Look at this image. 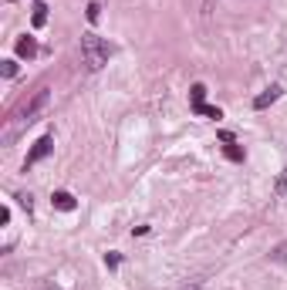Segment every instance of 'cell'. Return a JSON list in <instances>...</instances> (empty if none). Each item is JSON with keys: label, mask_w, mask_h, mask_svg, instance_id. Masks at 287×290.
Returning a JSON list of instances; mask_svg holds the SVG:
<instances>
[{"label": "cell", "mask_w": 287, "mask_h": 290, "mask_svg": "<svg viewBox=\"0 0 287 290\" xmlns=\"http://www.w3.org/2000/svg\"><path fill=\"white\" fill-rule=\"evenodd\" d=\"M274 260H287V243H281V247L274 250Z\"/></svg>", "instance_id": "14"}, {"label": "cell", "mask_w": 287, "mask_h": 290, "mask_svg": "<svg viewBox=\"0 0 287 290\" xmlns=\"http://www.w3.org/2000/svg\"><path fill=\"white\" fill-rule=\"evenodd\" d=\"M108 54H112L108 41H101L98 34H81V58H85V64L92 71H98L101 64H108Z\"/></svg>", "instance_id": "2"}, {"label": "cell", "mask_w": 287, "mask_h": 290, "mask_svg": "<svg viewBox=\"0 0 287 290\" xmlns=\"http://www.w3.org/2000/svg\"><path fill=\"white\" fill-rule=\"evenodd\" d=\"M51 203H54V209H64V213L75 209V196L68 193V189H54L51 193Z\"/></svg>", "instance_id": "5"}, {"label": "cell", "mask_w": 287, "mask_h": 290, "mask_svg": "<svg viewBox=\"0 0 287 290\" xmlns=\"http://www.w3.org/2000/svg\"><path fill=\"white\" fill-rule=\"evenodd\" d=\"M227 159H233V162H243V149L230 142V145H227Z\"/></svg>", "instance_id": "10"}, {"label": "cell", "mask_w": 287, "mask_h": 290, "mask_svg": "<svg viewBox=\"0 0 287 290\" xmlns=\"http://www.w3.org/2000/svg\"><path fill=\"white\" fill-rule=\"evenodd\" d=\"M85 14H88V20L95 24V20L101 17V7H98V3H88V10H85Z\"/></svg>", "instance_id": "12"}, {"label": "cell", "mask_w": 287, "mask_h": 290, "mask_svg": "<svg viewBox=\"0 0 287 290\" xmlns=\"http://www.w3.org/2000/svg\"><path fill=\"white\" fill-rule=\"evenodd\" d=\"M105 267H112V270L118 267V253H105Z\"/></svg>", "instance_id": "13"}, {"label": "cell", "mask_w": 287, "mask_h": 290, "mask_svg": "<svg viewBox=\"0 0 287 290\" xmlns=\"http://www.w3.org/2000/svg\"><path fill=\"white\" fill-rule=\"evenodd\" d=\"M0 71H3V78H14V75H17V61H14V58L0 61Z\"/></svg>", "instance_id": "9"}, {"label": "cell", "mask_w": 287, "mask_h": 290, "mask_svg": "<svg viewBox=\"0 0 287 290\" xmlns=\"http://www.w3.org/2000/svg\"><path fill=\"white\" fill-rule=\"evenodd\" d=\"M44 105H48V91L41 88V91L31 98V101H24V105H20V112L14 115V122H10V125H7V132H3V142H10V138H14V132H17L20 125H31V122H34V118L44 112Z\"/></svg>", "instance_id": "1"}, {"label": "cell", "mask_w": 287, "mask_h": 290, "mask_svg": "<svg viewBox=\"0 0 287 290\" xmlns=\"http://www.w3.org/2000/svg\"><path fill=\"white\" fill-rule=\"evenodd\" d=\"M38 290H51V287H38Z\"/></svg>", "instance_id": "15"}, {"label": "cell", "mask_w": 287, "mask_h": 290, "mask_svg": "<svg viewBox=\"0 0 287 290\" xmlns=\"http://www.w3.org/2000/svg\"><path fill=\"white\" fill-rule=\"evenodd\" d=\"M203 98H206V84H192V88H190V105H192V108H199Z\"/></svg>", "instance_id": "8"}, {"label": "cell", "mask_w": 287, "mask_h": 290, "mask_svg": "<svg viewBox=\"0 0 287 290\" xmlns=\"http://www.w3.org/2000/svg\"><path fill=\"white\" fill-rule=\"evenodd\" d=\"M277 98H281V84H270L267 91H260V95L253 98V108H257V112H264V108H267V105H274Z\"/></svg>", "instance_id": "4"}, {"label": "cell", "mask_w": 287, "mask_h": 290, "mask_svg": "<svg viewBox=\"0 0 287 290\" xmlns=\"http://www.w3.org/2000/svg\"><path fill=\"white\" fill-rule=\"evenodd\" d=\"M17 54L20 58H34V54H38V41L31 38V34H24V38L17 41Z\"/></svg>", "instance_id": "6"}, {"label": "cell", "mask_w": 287, "mask_h": 290, "mask_svg": "<svg viewBox=\"0 0 287 290\" xmlns=\"http://www.w3.org/2000/svg\"><path fill=\"white\" fill-rule=\"evenodd\" d=\"M274 189H277V196H287V169L281 172V179H277V186H274Z\"/></svg>", "instance_id": "11"}, {"label": "cell", "mask_w": 287, "mask_h": 290, "mask_svg": "<svg viewBox=\"0 0 287 290\" xmlns=\"http://www.w3.org/2000/svg\"><path fill=\"white\" fill-rule=\"evenodd\" d=\"M51 152H54V138H51V135L38 138V142L31 145V152H27V162H24V169H27V166H34V162H41V159H48Z\"/></svg>", "instance_id": "3"}, {"label": "cell", "mask_w": 287, "mask_h": 290, "mask_svg": "<svg viewBox=\"0 0 287 290\" xmlns=\"http://www.w3.org/2000/svg\"><path fill=\"white\" fill-rule=\"evenodd\" d=\"M31 24H34V27H44V24H48V3H34V7H31Z\"/></svg>", "instance_id": "7"}]
</instances>
